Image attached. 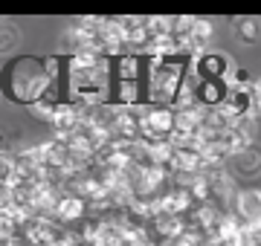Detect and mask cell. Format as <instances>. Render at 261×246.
I'll use <instances>...</instances> for the list:
<instances>
[{"instance_id": "obj_5", "label": "cell", "mask_w": 261, "mask_h": 246, "mask_svg": "<svg viewBox=\"0 0 261 246\" xmlns=\"http://www.w3.org/2000/svg\"><path fill=\"white\" fill-rule=\"evenodd\" d=\"M99 47L105 55H119L125 52V32L119 18H102L99 23Z\"/></svg>"}, {"instance_id": "obj_12", "label": "cell", "mask_w": 261, "mask_h": 246, "mask_svg": "<svg viewBox=\"0 0 261 246\" xmlns=\"http://www.w3.org/2000/svg\"><path fill=\"white\" fill-rule=\"evenodd\" d=\"M235 35H238L244 44H252V41L258 38V20L255 18H238V23H235Z\"/></svg>"}, {"instance_id": "obj_8", "label": "cell", "mask_w": 261, "mask_h": 246, "mask_svg": "<svg viewBox=\"0 0 261 246\" xmlns=\"http://www.w3.org/2000/svg\"><path fill=\"white\" fill-rule=\"evenodd\" d=\"M229 87L224 84V78H197V102L206 107H218L224 102V96Z\"/></svg>"}, {"instance_id": "obj_6", "label": "cell", "mask_w": 261, "mask_h": 246, "mask_svg": "<svg viewBox=\"0 0 261 246\" xmlns=\"http://www.w3.org/2000/svg\"><path fill=\"white\" fill-rule=\"evenodd\" d=\"M18 160V174L23 177H47V162H44V151L41 145H29L15 153Z\"/></svg>"}, {"instance_id": "obj_13", "label": "cell", "mask_w": 261, "mask_h": 246, "mask_svg": "<svg viewBox=\"0 0 261 246\" xmlns=\"http://www.w3.org/2000/svg\"><path fill=\"white\" fill-rule=\"evenodd\" d=\"M20 44V32L15 23H0V52H9Z\"/></svg>"}, {"instance_id": "obj_2", "label": "cell", "mask_w": 261, "mask_h": 246, "mask_svg": "<svg viewBox=\"0 0 261 246\" xmlns=\"http://www.w3.org/2000/svg\"><path fill=\"white\" fill-rule=\"evenodd\" d=\"M174 131V107L171 104H154L142 102L140 104V133L142 139H166L168 133Z\"/></svg>"}, {"instance_id": "obj_3", "label": "cell", "mask_w": 261, "mask_h": 246, "mask_svg": "<svg viewBox=\"0 0 261 246\" xmlns=\"http://www.w3.org/2000/svg\"><path fill=\"white\" fill-rule=\"evenodd\" d=\"M79 122H82V107L75 102H58L56 113L49 119V128H53V133H56L58 139H67L79 128Z\"/></svg>"}, {"instance_id": "obj_7", "label": "cell", "mask_w": 261, "mask_h": 246, "mask_svg": "<svg viewBox=\"0 0 261 246\" xmlns=\"http://www.w3.org/2000/svg\"><path fill=\"white\" fill-rule=\"evenodd\" d=\"M235 214L247 223L261 218V189H241L235 194Z\"/></svg>"}, {"instance_id": "obj_15", "label": "cell", "mask_w": 261, "mask_h": 246, "mask_svg": "<svg viewBox=\"0 0 261 246\" xmlns=\"http://www.w3.org/2000/svg\"><path fill=\"white\" fill-rule=\"evenodd\" d=\"M12 186H6V182H0V211H6V208L12 206Z\"/></svg>"}, {"instance_id": "obj_1", "label": "cell", "mask_w": 261, "mask_h": 246, "mask_svg": "<svg viewBox=\"0 0 261 246\" xmlns=\"http://www.w3.org/2000/svg\"><path fill=\"white\" fill-rule=\"evenodd\" d=\"M49 81H53V73H49V64L41 61V58H20L9 67V76H6V90L15 102L32 104L38 102L41 96L49 93Z\"/></svg>"}, {"instance_id": "obj_9", "label": "cell", "mask_w": 261, "mask_h": 246, "mask_svg": "<svg viewBox=\"0 0 261 246\" xmlns=\"http://www.w3.org/2000/svg\"><path fill=\"white\" fill-rule=\"evenodd\" d=\"M113 93H116V102L119 104H142V90L140 87V78H116V87H113Z\"/></svg>"}, {"instance_id": "obj_11", "label": "cell", "mask_w": 261, "mask_h": 246, "mask_svg": "<svg viewBox=\"0 0 261 246\" xmlns=\"http://www.w3.org/2000/svg\"><path fill=\"white\" fill-rule=\"evenodd\" d=\"M56 99H53V96H41V99H38V102H32L29 104V110H32V116H35V119H41V122H49V119H53V113H56Z\"/></svg>"}, {"instance_id": "obj_14", "label": "cell", "mask_w": 261, "mask_h": 246, "mask_svg": "<svg viewBox=\"0 0 261 246\" xmlns=\"http://www.w3.org/2000/svg\"><path fill=\"white\" fill-rule=\"evenodd\" d=\"M15 177H18V160L12 153H0V182L12 186Z\"/></svg>"}, {"instance_id": "obj_4", "label": "cell", "mask_w": 261, "mask_h": 246, "mask_svg": "<svg viewBox=\"0 0 261 246\" xmlns=\"http://www.w3.org/2000/svg\"><path fill=\"white\" fill-rule=\"evenodd\" d=\"M87 200L79 197L75 191H64L61 194V200L56 203V211H53V218L58 220V223H64V226H70V223H79V220H84V214H87Z\"/></svg>"}, {"instance_id": "obj_16", "label": "cell", "mask_w": 261, "mask_h": 246, "mask_svg": "<svg viewBox=\"0 0 261 246\" xmlns=\"http://www.w3.org/2000/svg\"><path fill=\"white\" fill-rule=\"evenodd\" d=\"M250 232H252V240H255V243H261V218L250 223Z\"/></svg>"}, {"instance_id": "obj_10", "label": "cell", "mask_w": 261, "mask_h": 246, "mask_svg": "<svg viewBox=\"0 0 261 246\" xmlns=\"http://www.w3.org/2000/svg\"><path fill=\"white\" fill-rule=\"evenodd\" d=\"M235 171L238 174H244V177H250V174H258L261 171V153L255 151V148H247V151L235 153Z\"/></svg>"}]
</instances>
